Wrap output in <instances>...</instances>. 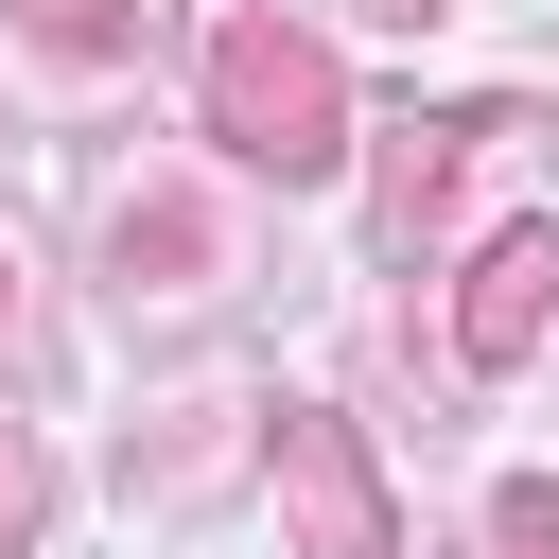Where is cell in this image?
Returning a JSON list of instances; mask_svg holds the SVG:
<instances>
[{
    "label": "cell",
    "mask_w": 559,
    "mask_h": 559,
    "mask_svg": "<svg viewBox=\"0 0 559 559\" xmlns=\"http://www.w3.org/2000/svg\"><path fill=\"white\" fill-rule=\"evenodd\" d=\"M210 140L245 157V175H332L349 157V70H332V35H297V17H227L210 35Z\"/></svg>",
    "instance_id": "6da1fadb"
},
{
    "label": "cell",
    "mask_w": 559,
    "mask_h": 559,
    "mask_svg": "<svg viewBox=\"0 0 559 559\" xmlns=\"http://www.w3.org/2000/svg\"><path fill=\"white\" fill-rule=\"evenodd\" d=\"M262 472H280L297 559H384V542H402V524H384V472H367V437H349L332 402H280V419H262Z\"/></svg>",
    "instance_id": "7a4b0ae2"
},
{
    "label": "cell",
    "mask_w": 559,
    "mask_h": 559,
    "mask_svg": "<svg viewBox=\"0 0 559 559\" xmlns=\"http://www.w3.org/2000/svg\"><path fill=\"white\" fill-rule=\"evenodd\" d=\"M489 140H524V105H437V122L402 105V122H384V192H367L384 262H419V245H437V210H454V175H472Z\"/></svg>",
    "instance_id": "3957f363"
},
{
    "label": "cell",
    "mask_w": 559,
    "mask_h": 559,
    "mask_svg": "<svg viewBox=\"0 0 559 559\" xmlns=\"http://www.w3.org/2000/svg\"><path fill=\"white\" fill-rule=\"evenodd\" d=\"M559 332V227H489V262L454 280V349L472 367H524Z\"/></svg>",
    "instance_id": "277c9868"
},
{
    "label": "cell",
    "mask_w": 559,
    "mask_h": 559,
    "mask_svg": "<svg viewBox=\"0 0 559 559\" xmlns=\"http://www.w3.org/2000/svg\"><path fill=\"white\" fill-rule=\"evenodd\" d=\"M472 559H559V472H507L489 489V542Z\"/></svg>",
    "instance_id": "5b68a950"
},
{
    "label": "cell",
    "mask_w": 559,
    "mask_h": 559,
    "mask_svg": "<svg viewBox=\"0 0 559 559\" xmlns=\"http://www.w3.org/2000/svg\"><path fill=\"white\" fill-rule=\"evenodd\" d=\"M35 524H52V472H35V437L0 419V559H35Z\"/></svg>",
    "instance_id": "8992f818"
},
{
    "label": "cell",
    "mask_w": 559,
    "mask_h": 559,
    "mask_svg": "<svg viewBox=\"0 0 559 559\" xmlns=\"http://www.w3.org/2000/svg\"><path fill=\"white\" fill-rule=\"evenodd\" d=\"M17 17H35L52 52H122V35H140V0H17Z\"/></svg>",
    "instance_id": "52a82bcc"
},
{
    "label": "cell",
    "mask_w": 559,
    "mask_h": 559,
    "mask_svg": "<svg viewBox=\"0 0 559 559\" xmlns=\"http://www.w3.org/2000/svg\"><path fill=\"white\" fill-rule=\"evenodd\" d=\"M367 17H402V35H419V17H454V0H367Z\"/></svg>",
    "instance_id": "ba28073f"
},
{
    "label": "cell",
    "mask_w": 559,
    "mask_h": 559,
    "mask_svg": "<svg viewBox=\"0 0 559 559\" xmlns=\"http://www.w3.org/2000/svg\"><path fill=\"white\" fill-rule=\"evenodd\" d=\"M0 349H17V262H0Z\"/></svg>",
    "instance_id": "9c48e42d"
}]
</instances>
